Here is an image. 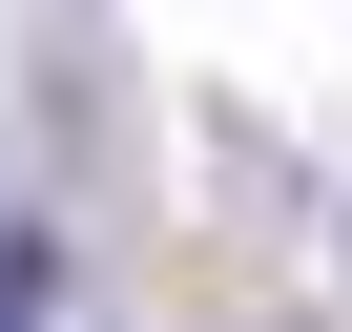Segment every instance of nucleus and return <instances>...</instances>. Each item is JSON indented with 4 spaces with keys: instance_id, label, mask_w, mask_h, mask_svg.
Listing matches in <instances>:
<instances>
[{
    "instance_id": "1",
    "label": "nucleus",
    "mask_w": 352,
    "mask_h": 332,
    "mask_svg": "<svg viewBox=\"0 0 352 332\" xmlns=\"http://www.w3.org/2000/svg\"><path fill=\"white\" fill-rule=\"evenodd\" d=\"M42 311H63V249H42V229H0V332H42Z\"/></svg>"
},
{
    "instance_id": "2",
    "label": "nucleus",
    "mask_w": 352,
    "mask_h": 332,
    "mask_svg": "<svg viewBox=\"0 0 352 332\" xmlns=\"http://www.w3.org/2000/svg\"><path fill=\"white\" fill-rule=\"evenodd\" d=\"M331 270H352V229H331Z\"/></svg>"
}]
</instances>
